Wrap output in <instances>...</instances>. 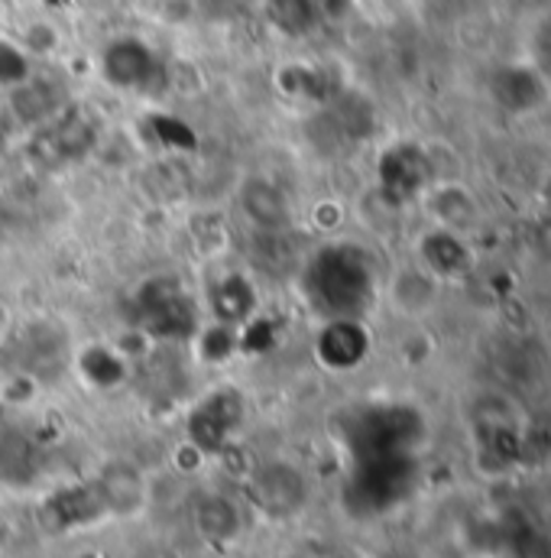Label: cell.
I'll use <instances>...</instances> for the list:
<instances>
[{
	"label": "cell",
	"mask_w": 551,
	"mask_h": 558,
	"mask_svg": "<svg viewBox=\"0 0 551 558\" xmlns=\"http://www.w3.org/2000/svg\"><path fill=\"white\" fill-rule=\"evenodd\" d=\"M134 312L152 338H192L198 331V308L172 277L146 279L134 292Z\"/></svg>",
	"instance_id": "cell-2"
},
{
	"label": "cell",
	"mask_w": 551,
	"mask_h": 558,
	"mask_svg": "<svg viewBox=\"0 0 551 558\" xmlns=\"http://www.w3.org/2000/svg\"><path fill=\"white\" fill-rule=\"evenodd\" d=\"M364 331L357 328L354 318H328V325L321 328L318 338V354L328 367H341V354H344V367L357 364L360 351H364Z\"/></svg>",
	"instance_id": "cell-9"
},
{
	"label": "cell",
	"mask_w": 551,
	"mask_h": 558,
	"mask_svg": "<svg viewBox=\"0 0 551 558\" xmlns=\"http://www.w3.org/2000/svg\"><path fill=\"white\" fill-rule=\"evenodd\" d=\"M159 75V56L137 36H118L101 49V78L118 92H149Z\"/></svg>",
	"instance_id": "cell-3"
},
{
	"label": "cell",
	"mask_w": 551,
	"mask_h": 558,
	"mask_svg": "<svg viewBox=\"0 0 551 558\" xmlns=\"http://www.w3.org/2000/svg\"><path fill=\"white\" fill-rule=\"evenodd\" d=\"M7 146V114H0V149Z\"/></svg>",
	"instance_id": "cell-11"
},
{
	"label": "cell",
	"mask_w": 551,
	"mask_h": 558,
	"mask_svg": "<svg viewBox=\"0 0 551 558\" xmlns=\"http://www.w3.org/2000/svg\"><path fill=\"white\" fill-rule=\"evenodd\" d=\"M298 279L308 305L328 318H354L370 295L367 260L347 244H328L311 254Z\"/></svg>",
	"instance_id": "cell-1"
},
{
	"label": "cell",
	"mask_w": 551,
	"mask_h": 558,
	"mask_svg": "<svg viewBox=\"0 0 551 558\" xmlns=\"http://www.w3.org/2000/svg\"><path fill=\"white\" fill-rule=\"evenodd\" d=\"M257 302H260V292H257L254 279H247L244 274H224L208 289V308L215 312L218 325H224V328L247 325L257 312Z\"/></svg>",
	"instance_id": "cell-5"
},
{
	"label": "cell",
	"mask_w": 551,
	"mask_h": 558,
	"mask_svg": "<svg viewBox=\"0 0 551 558\" xmlns=\"http://www.w3.org/2000/svg\"><path fill=\"white\" fill-rule=\"evenodd\" d=\"M267 16L285 36H302L318 20V0H264Z\"/></svg>",
	"instance_id": "cell-10"
},
{
	"label": "cell",
	"mask_w": 551,
	"mask_h": 558,
	"mask_svg": "<svg viewBox=\"0 0 551 558\" xmlns=\"http://www.w3.org/2000/svg\"><path fill=\"white\" fill-rule=\"evenodd\" d=\"M59 98H62L59 85H52L46 78H29L26 75L23 82H16L10 88L7 108H10V118L13 121H20L26 128H42V124H49V121L59 118V108H62Z\"/></svg>",
	"instance_id": "cell-7"
},
{
	"label": "cell",
	"mask_w": 551,
	"mask_h": 558,
	"mask_svg": "<svg viewBox=\"0 0 551 558\" xmlns=\"http://www.w3.org/2000/svg\"><path fill=\"white\" fill-rule=\"evenodd\" d=\"M241 208L257 231H292V205L270 179H247L241 185Z\"/></svg>",
	"instance_id": "cell-6"
},
{
	"label": "cell",
	"mask_w": 551,
	"mask_h": 558,
	"mask_svg": "<svg viewBox=\"0 0 551 558\" xmlns=\"http://www.w3.org/2000/svg\"><path fill=\"white\" fill-rule=\"evenodd\" d=\"M390 292H393V302H396V308L403 315H425V312L434 308L441 282L428 267L425 270L413 267V270H403L400 277L393 279Z\"/></svg>",
	"instance_id": "cell-8"
},
{
	"label": "cell",
	"mask_w": 551,
	"mask_h": 558,
	"mask_svg": "<svg viewBox=\"0 0 551 558\" xmlns=\"http://www.w3.org/2000/svg\"><path fill=\"white\" fill-rule=\"evenodd\" d=\"M250 497L257 500L260 510H267L273 517H289L305 500L302 474L285 461H270V464L257 468V474L250 477Z\"/></svg>",
	"instance_id": "cell-4"
}]
</instances>
